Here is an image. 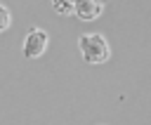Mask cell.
Instances as JSON below:
<instances>
[{
  "label": "cell",
  "instance_id": "obj_1",
  "mask_svg": "<svg viewBox=\"0 0 151 125\" xmlns=\"http://www.w3.org/2000/svg\"><path fill=\"white\" fill-rule=\"evenodd\" d=\"M78 45H80V52H83V59L87 64H104L111 54L104 35L99 33H83L78 38Z\"/></svg>",
  "mask_w": 151,
  "mask_h": 125
},
{
  "label": "cell",
  "instance_id": "obj_4",
  "mask_svg": "<svg viewBox=\"0 0 151 125\" xmlns=\"http://www.w3.org/2000/svg\"><path fill=\"white\" fill-rule=\"evenodd\" d=\"M52 7L57 14H73V7H76V0H52Z\"/></svg>",
  "mask_w": 151,
  "mask_h": 125
},
{
  "label": "cell",
  "instance_id": "obj_3",
  "mask_svg": "<svg viewBox=\"0 0 151 125\" xmlns=\"http://www.w3.org/2000/svg\"><path fill=\"white\" fill-rule=\"evenodd\" d=\"M101 9H104V0H76V7H73V12L83 21L97 19L101 14Z\"/></svg>",
  "mask_w": 151,
  "mask_h": 125
},
{
  "label": "cell",
  "instance_id": "obj_5",
  "mask_svg": "<svg viewBox=\"0 0 151 125\" xmlns=\"http://www.w3.org/2000/svg\"><path fill=\"white\" fill-rule=\"evenodd\" d=\"M9 19H12V17H9V9H7L5 5H0V31H5V28L9 26Z\"/></svg>",
  "mask_w": 151,
  "mask_h": 125
},
{
  "label": "cell",
  "instance_id": "obj_2",
  "mask_svg": "<svg viewBox=\"0 0 151 125\" xmlns=\"http://www.w3.org/2000/svg\"><path fill=\"white\" fill-rule=\"evenodd\" d=\"M47 40L50 38H47V33L42 28H31L28 35H26V40H24V57L26 59H38L45 52Z\"/></svg>",
  "mask_w": 151,
  "mask_h": 125
}]
</instances>
